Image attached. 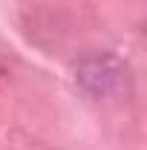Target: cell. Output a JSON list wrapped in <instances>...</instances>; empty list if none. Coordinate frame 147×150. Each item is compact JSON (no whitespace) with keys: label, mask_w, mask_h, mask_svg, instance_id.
Returning <instances> with one entry per match:
<instances>
[{"label":"cell","mask_w":147,"mask_h":150,"mask_svg":"<svg viewBox=\"0 0 147 150\" xmlns=\"http://www.w3.org/2000/svg\"><path fill=\"white\" fill-rule=\"evenodd\" d=\"M75 84L90 98H115L127 93L130 87V69L127 64L112 52H92L84 55L75 64Z\"/></svg>","instance_id":"1"}]
</instances>
